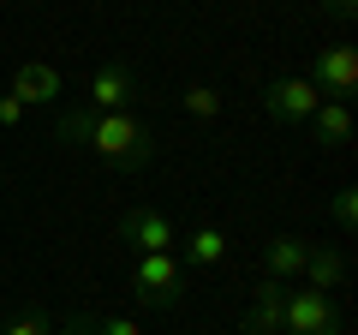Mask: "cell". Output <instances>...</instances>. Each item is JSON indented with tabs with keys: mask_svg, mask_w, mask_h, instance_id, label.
<instances>
[{
	"mask_svg": "<svg viewBox=\"0 0 358 335\" xmlns=\"http://www.w3.org/2000/svg\"><path fill=\"white\" fill-rule=\"evenodd\" d=\"M317 102L322 96L310 90V78L299 72V78H268L263 84V114L275 120V126H287V132H299L310 114H317Z\"/></svg>",
	"mask_w": 358,
	"mask_h": 335,
	"instance_id": "5b68a950",
	"label": "cell"
},
{
	"mask_svg": "<svg viewBox=\"0 0 358 335\" xmlns=\"http://www.w3.org/2000/svg\"><path fill=\"white\" fill-rule=\"evenodd\" d=\"M131 299L150 311H173L185 299V270H179L173 252H138L131 264Z\"/></svg>",
	"mask_w": 358,
	"mask_h": 335,
	"instance_id": "7a4b0ae2",
	"label": "cell"
},
{
	"mask_svg": "<svg viewBox=\"0 0 358 335\" xmlns=\"http://www.w3.org/2000/svg\"><path fill=\"white\" fill-rule=\"evenodd\" d=\"M54 144H66V150H96L102 162L126 168V174H138V168L155 162V132L143 126V120H131V114L60 108V114H54Z\"/></svg>",
	"mask_w": 358,
	"mask_h": 335,
	"instance_id": "6da1fadb",
	"label": "cell"
},
{
	"mask_svg": "<svg viewBox=\"0 0 358 335\" xmlns=\"http://www.w3.org/2000/svg\"><path fill=\"white\" fill-rule=\"evenodd\" d=\"M60 335H78V323H72V317H66V329H60Z\"/></svg>",
	"mask_w": 358,
	"mask_h": 335,
	"instance_id": "ffe728a7",
	"label": "cell"
},
{
	"mask_svg": "<svg viewBox=\"0 0 358 335\" xmlns=\"http://www.w3.org/2000/svg\"><path fill=\"white\" fill-rule=\"evenodd\" d=\"M310 90L322 96V102H346L352 96V84H358V54H352V42H334V48H317V60H310Z\"/></svg>",
	"mask_w": 358,
	"mask_h": 335,
	"instance_id": "8992f818",
	"label": "cell"
},
{
	"mask_svg": "<svg viewBox=\"0 0 358 335\" xmlns=\"http://www.w3.org/2000/svg\"><path fill=\"white\" fill-rule=\"evenodd\" d=\"M281 306H287V287L281 282H263L251 299V311H245L239 335H281Z\"/></svg>",
	"mask_w": 358,
	"mask_h": 335,
	"instance_id": "8fae6325",
	"label": "cell"
},
{
	"mask_svg": "<svg viewBox=\"0 0 358 335\" xmlns=\"http://www.w3.org/2000/svg\"><path fill=\"white\" fill-rule=\"evenodd\" d=\"M305 132H310V144H329L334 150V144L352 138V108L346 102H317V114L305 120Z\"/></svg>",
	"mask_w": 358,
	"mask_h": 335,
	"instance_id": "4fadbf2b",
	"label": "cell"
},
{
	"mask_svg": "<svg viewBox=\"0 0 358 335\" xmlns=\"http://www.w3.org/2000/svg\"><path fill=\"white\" fill-rule=\"evenodd\" d=\"M179 252H185V264H192V270H215V264L227 258V233H221L215 221H203V228L179 233Z\"/></svg>",
	"mask_w": 358,
	"mask_h": 335,
	"instance_id": "7c38bea8",
	"label": "cell"
},
{
	"mask_svg": "<svg viewBox=\"0 0 358 335\" xmlns=\"http://www.w3.org/2000/svg\"><path fill=\"white\" fill-rule=\"evenodd\" d=\"M18 120H24V102L18 96H0V132H13Z\"/></svg>",
	"mask_w": 358,
	"mask_h": 335,
	"instance_id": "ac0fdd59",
	"label": "cell"
},
{
	"mask_svg": "<svg viewBox=\"0 0 358 335\" xmlns=\"http://www.w3.org/2000/svg\"><path fill=\"white\" fill-rule=\"evenodd\" d=\"M329 210H334V228H341V233H352V228H358V192H352V186H341Z\"/></svg>",
	"mask_w": 358,
	"mask_h": 335,
	"instance_id": "e0dca14e",
	"label": "cell"
},
{
	"mask_svg": "<svg viewBox=\"0 0 358 335\" xmlns=\"http://www.w3.org/2000/svg\"><path fill=\"white\" fill-rule=\"evenodd\" d=\"M120 240L138 245V252H173V245H179V228H173V216H167V210L131 204L126 216H120Z\"/></svg>",
	"mask_w": 358,
	"mask_h": 335,
	"instance_id": "52a82bcc",
	"label": "cell"
},
{
	"mask_svg": "<svg viewBox=\"0 0 358 335\" xmlns=\"http://www.w3.org/2000/svg\"><path fill=\"white\" fill-rule=\"evenodd\" d=\"M179 108H185L192 120H215L221 114V90H215V84H192V90L179 96Z\"/></svg>",
	"mask_w": 358,
	"mask_h": 335,
	"instance_id": "9a60e30c",
	"label": "cell"
},
{
	"mask_svg": "<svg viewBox=\"0 0 358 335\" xmlns=\"http://www.w3.org/2000/svg\"><path fill=\"white\" fill-rule=\"evenodd\" d=\"M305 252L310 240H299V233H275V240L263 245V282H299V270H305Z\"/></svg>",
	"mask_w": 358,
	"mask_h": 335,
	"instance_id": "9c48e42d",
	"label": "cell"
},
{
	"mask_svg": "<svg viewBox=\"0 0 358 335\" xmlns=\"http://www.w3.org/2000/svg\"><path fill=\"white\" fill-rule=\"evenodd\" d=\"M341 306L334 294H317V287H293L281 306V335H341Z\"/></svg>",
	"mask_w": 358,
	"mask_h": 335,
	"instance_id": "3957f363",
	"label": "cell"
},
{
	"mask_svg": "<svg viewBox=\"0 0 358 335\" xmlns=\"http://www.w3.org/2000/svg\"><path fill=\"white\" fill-rule=\"evenodd\" d=\"M299 282H305V287H317V294H334V287L346 282V252H341V245H317V240H310Z\"/></svg>",
	"mask_w": 358,
	"mask_h": 335,
	"instance_id": "30bf717a",
	"label": "cell"
},
{
	"mask_svg": "<svg viewBox=\"0 0 358 335\" xmlns=\"http://www.w3.org/2000/svg\"><path fill=\"white\" fill-rule=\"evenodd\" d=\"M0 335H54L48 311H24V317H0Z\"/></svg>",
	"mask_w": 358,
	"mask_h": 335,
	"instance_id": "2e32d148",
	"label": "cell"
},
{
	"mask_svg": "<svg viewBox=\"0 0 358 335\" xmlns=\"http://www.w3.org/2000/svg\"><path fill=\"white\" fill-rule=\"evenodd\" d=\"M78 335H143L131 317H102V311H72Z\"/></svg>",
	"mask_w": 358,
	"mask_h": 335,
	"instance_id": "5bb4252c",
	"label": "cell"
},
{
	"mask_svg": "<svg viewBox=\"0 0 358 335\" xmlns=\"http://www.w3.org/2000/svg\"><path fill=\"white\" fill-rule=\"evenodd\" d=\"M138 72H131V60H102L96 72H90V90H84V108H96V114H131V102H138Z\"/></svg>",
	"mask_w": 358,
	"mask_h": 335,
	"instance_id": "277c9868",
	"label": "cell"
},
{
	"mask_svg": "<svg viewBox=\"0 0 358 335\" xmlns=\"http://www.w3.org/2000/svg\"><path fill=\"white\" fill-rule=\"evenodd\" d=\"M322 13H334V18H358V0H317Z\"/></svg>",
	"mask_w": 358,
	"mask_h": 335,
	"instance_id": "d6986e66",
	"label": "cell"
},
{
	"mask_svg": "<svg viewBox=\"0 0 358 335\" xmlns=\"http://www.w3.org/2000/svg\"><path fill=\"white\" fill-rule=\"evenodd\" d=\"M60 90H66L60 66H48V60H24V66L13 72V90H6V96H18L24 108H48V102H60Z\"/></svg>",
	"mask_w": 358,
	"mask_h": 335,
	"instance_id": "ba28073f",
	"label": "cell"
}]
</instances>
